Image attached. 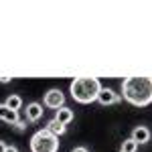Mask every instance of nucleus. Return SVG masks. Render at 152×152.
I'll use <instances>...</instances> for the list:
<instances>
[{
    "label": "nucleus",
    "instance_id": "12",
    "mask_svg": "<svg viewBox=\"0 0 152 152\" xmlns=\"http://www.w3.org/2000/svg\"><path fill=\"white\" fill-rule=\"evenodd\" d=\"M136 150H138V144L132 140V138L124 140V144H122V152H136Z\"/></svg>",
    "mask_w": 152,
    "mask_h": 152
},
{
    "label": "nucleus",
    "instance_id": "1",
    "mask_svg": "<svg viewBox=\"0 0 152 152\" xmlns=\"http://www.w3.org/2000/svg\"><path fill=\"white\" fill-rule=\"evenodd\" d=\"M124 99L134 105H148L152 102V81L150 77H128L122 83Z\"/></svg>",
    "mask_w": 152,
    "mask_h": 152
},
{
    "label": "nucleus",
    "instance_id": "4",
    "mask_svg": "<svg viewBox=\"0 0 152 152\" xmlns=\"http://www.w3.org/2000/svg\"><path fill=\"white\" fill-rule=\"evenodd\" d=\"M63 104H65V95H63L61 89H49L45 94V105L47 107L59 110V107H63Z\"/></svg>",
    "mask_w": 152,
    "mask_h": 152
},
{
    "label": "nucleus",
    "instance_id": "8",
    "mask_svg": "<svg viewBox=\"0 0 152 152\" xmlns=\"http://www.w3.org/2000/svg\"><path fill=\"white\" fill-rule=\"evenodd\" d=\"M55 120H57L59 124H63V126H67V124H71L73 122V110H69V107H59L57 114H55Z\"/></svg>",
    "mask_w": 152,
    "mask_h": 152
},
{
    "label": "nucleus",
    "instance_id": "14",
    "mask_svg": "<svg viewBox=\"0 0 152 152\" xmlns=\"http://www.w3.org/2000/svg\"><path fill=\"white\" fill-rule=\"evenodd\" d=\"M71 152H89V150H87L85 146H77V148H73Z\"/></svg>",
    "mask_w": 152,
    "mask_h": 152
},
{
    "label": "nucleus",
    "instance_id": "9",
    "mask_svg": "<svg viewBox=\"0 0 152 152\" xmlns=\"http://www.w3.org/2000/svg\"><path fill=\"white\" fill-rule=\"evenodd\" d=\"M0 120H2V122H8V124H16L18 112H12V110H8L4 104H0Z\"/></svg>",
    "mask_w": 152,
    "mask_h": 152
},
{
    "label": "nucleus",
    "instance_id": "11",
    "mask_svg": "<svg viewBox=\"0 0 152 152\" xmlns=\"http://www.w3.org/2000/svg\"><path fill=\"white\" fill-rule=\"evenodd\" d=\"M4 105H6L8 110H12V112H18V110L23 107V97H20V95H16V94H10L8 97H6Z\"/></svg>",
    "mask_w": 152,
    "mask_h": 152
},
{
    "label": "nucleus",
    "instance_id": "2",
    "mask_svg": "<svg viewBox=\"0 0 152 152\" xmlns=\"http://www.w3.org/2000/svg\"><path fill=\"white\" fill-rule=\"evenodd\" d=\"M99 89H102V85L95 77H77L75 81H71V95L79 104L95 102Z\"/></svg>",
    "mask_w": 152,
    "mask_h": 152
},
{
    "label": "nucleus",
    "instance_id": "13",
    "mask_svg": "<svg viewBox=\"0 0 152 152\" xmlns=\"http://www.w3.org/2000/svg\"><path fill=\"white\" fill-rule=\"evenodd\" d=\"M14 126H16L18 130H24V128H26V122H24V120H16V124H14Z\"/></svg>",
    "mask_w": 152,
    "mask_h": 152
},
{
    "label": "nucleus",
    "instance_id": "16",
    "mask_svg": "<svg viewBox=\"0 0 152 152\" xmlns=\"http://www.w3.org/2000/svg\"><path fill=\"white\" fill-rule=\"evenodd\" d=\"M4 150H6V142L0 140V152H4Z\"/></svg>",
    "mask_w": 152,
    "mask_h": 152
},
{
    "label": "nucleus",
    "instance_id": "6",
    "mask_svg": "<svg viewBox=\"0 0 152 152\" xmlns=\"http://www.w3.org/2000/svg\"><path fill=\"white\" fill-rule=\"evenodd\" d=\"M132 140L136 142L138 146L140 144H146V142L150 140V130L146 128V126H138V128L132 130Z\"/></svg>",
    "mask_w": 152,
    "mask_h": 152
},
{
    "label": "nucleus",
    "instance_id": "5",
    "mask_svg": "<svg viewBox=\"0 0 152 152\" xmlns=\"http://www.w3.org/2000/svg\"><path fill=\"white\" fill-rule=\"evenodd\" d=\"M95 99L102 105H112V104H116V102H120V95H118L114 89H110V87H102Z\"/></svg>",
    "mask_w": 152,
    "mask_h": 152
},
{
    "label": "nucleus",
    "instance_id": "7",
    "mask_svg": "<svg viewBox=\"0 0 152 152\" xmlns=\"http://www.w3.org/2000/svg\"><path fill=\"white\" fill-rule=\"evenodd\" d=\"M43 112H45L43 105L37 104V102H33V104L26 105V120H28V122H37V120L43 118Z\"/></svg>",
    "mask_w": 152,
    "mask_h": 152
},
{
    "label": "nucleus",
    "instance_id": "17",
    "mask_svg": "<svg viewBox=\"0 0 152 152\" xmlns=\"http://www.w3.org/2000/svg\"><path fill=\"white\" fill-rule=\"evenodd\" d=\"M120 152H122V150H120Z\"/></svg>",
    "mask_w": 152,
    "mask_h": 152
},
{
    "label": "nucleus",
    "instance_id": "3",
    "mask_svg": "<svg viewBox=\"0 0 152 152\" xmlns=\"http://www.w3.org/2000/svg\"><path fill=\"white\" fill-rule=\"evenodd\" d=\"M59 138L49 134L47 130H39L31 138V150L33 152H57L59 150Z\"/></svg>",
    "mask_w": 152,
    "mask_h": 152
},
{
    "label": "nucleus",
    "instance_id": "10",
    "mask_svg": "<svg viewBox=\"0 0 152 152\" xmlns=\"http://www.w3.org/2000/svg\"><path fill=\"white\" fill-rule=\"evenodd\" d=\"M45 130H47L49 134H53L55 138H59V136H63V134H65V130H67V126H63V124H59L57 120L53 118V120H51V122L47 124V128H45Z\"/></svg>",
    "mask_w": 152,
    "mask_h": 152
},
{
    "label": "nucleus",
    "instance_id": "15",
    "mask_svg": "<svg viewBox=\"0 0 152 152\" xmlns=\"http://www.w3.org/2000/svg\"><path fill=\"white\" fill-rule=\"evenodd\" d=\"M4 152H18V150H16L14 146H6V150H4Z\"/></svg>",
    "mask_w": 152,
    "mask_h": 152
}]
</instances>
